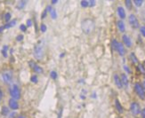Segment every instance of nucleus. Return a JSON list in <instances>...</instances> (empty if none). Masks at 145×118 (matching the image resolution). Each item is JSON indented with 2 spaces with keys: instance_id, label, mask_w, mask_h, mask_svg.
Masks as SVG:
<instances>
[{
  "instance_id": "f257e3e1",
  "label": "nucleus",
  "mask_w": 145,
  "mask_h": 118,
  "mask_svg": "<svg viewBox=\"0 0 145 118\" xmlns=\"http://www.w3.org/2000/svg\"><path fill=\"white\" fill-rule=\"evenodd\" d=\"M95 28V24L94 21L92 20V19H86L82 21L81 23V28L82 31L85 33V34H90L94 31Z\"/></svg>"
},
{
  "instance_id": "f03ea898",
  "label": "nucleus",
  "mask_w": 145,
  "mask_h": 118,
  "mask_svg": "<svg viewBox=\"0 0 145 118\" xmlns=\"http://www.w3.org/2000/svg\"><path fill=\"white\" fill-rule=\"evenodd\" d=\"M9 92H10V95H11V97L13 98V99H19L20 98V91L19 89V87H18L16 84H13V85H12L10 87L9 89Z\"/></svg>"
},
{
  "instance_id": "7ed1b4c3",
  "label": "nucleus",
  "mask_w": 145,
  "mask_h": 118,
  "mask_svg": "<svg viewBox=\"0 0 145 118\" xmlns=\"http://www.w3.org/2000/svg\"><path fill=\"white\" fill-rule=\"evenodd\" d=\"M34 56L36 59L41 60L44 56V50L40 45H37L34 48Z\"/></svg>"
},
{
  "instance_id": "20e7f679",
  "label": "nucleus",
  "mask_w": 145,
  "mask_h": 118,
  "mask_svg": "<svg viewBox=\"0 0 145 118\" xmlns=\"http://www.w3.org/2000/svg\"><path fill=\"white\" fill-rule=\"evenodd\" d=\"M134 91H135L136 94H137L141 99H145L144 89L142 88V86L139 83H136V84H134Z\"/></svg>"
},
{
  "instance_id": "39448f33",
  "label": "nucleus",
  "mask_w": 145,
  "mask_h": 118,
  "mask_svg": "<svg viewBox=\"0 0 145 118\" xmlns=\"http://www.w3.org/2000/svg\"><path fill=\"white\" fill-rule=\"evenodd\" d=\"M2 79H3L5 84H10L12 82V80H13V75H12L10 71L4 72L2 74Z\"/></svg>"
},
{
  "instance_id": "423d86ee",
  "label": "nucleus",
  "mask_w": 145,
  "mask_h": 118,
  "mask_svg": "<svg viewBox=\"0 0 145 118\" xmlns=\"http://www.w3.org/2000/svg\"><path fill=\"white\" fill-rule=\"evenodd\" d=\"M128 21H129V23H130V25H131L132 28H139V21H138V20L135 15L131 14V15L129 16V18H128Z\"/></svg>"
},
{
  "instance_id": "0eeeda50",
  "label": "nucleus",
  "mask_w": 145,
  "mask_h": 118,
  "mask_svg": "<svg viewBox=\"0 0 145 118\" xmlns=\"http://www.w3.org/2000/svg\"><path fill=\"white\" fill-rule=\"evenodd\" d=\"M130 110L133 114H134V115H137L139 113L141 112V107H140V105L138 104V103L136 102H134L131 104V107H130Z\"/></svg>"
},
{
  "instance_id": "6e6552de",
  "label": "nucleus",
  "mask_w": 145,
  "mask_h": 118,
  "mask_svg": "<svg viewBox=\"0 0 145 118\" xmlns=\"http://www.w3.org/2000/svg\"><path fill=\"white\" fill-rule=\"evenodd\" d=\"M30 67L33 68V70H34L36 73H43V68H41L40 66L37 65L34 61H30Z\"/></svg>"
},
{
  "instance_id": "1a4fd4ad",
  "label": "nucleus",
  "mask_w": 145,
  "mask_h": 118,
  "mask_svg": "<svg viewBox=\"0 0 145 118\" xmlns=\"http://www.w3.org/2000/svg\"><path fill=\"white\" fill-rule=\"evenodd\" d=\"M122 39H123V42H124V43L126 45V47L130 48V47L132 46V41H131L130 37L128 36L127 35H124V36H122Z\"/></svg>"
},
{
  "instance_id": "9d476101",
  "label": "nucleus",
  "mask_w": 145,
  "mask_h": 118,
  "mask_svg": "<svg viewBox=\"0 0 145 118\" xmlns=\"http://www.w3.org/2000/svg\"><path fill=\"white\" fill-rule=\"evenodd\" d=\"M9 107H10V108H12L13 110H16V109H18V107H19V104H18V102L15 100V99H9Z\"/></svg>"
},
{
  "instance_id": "9b49d317",
  "label": "nucleus",
  "mask_w": 145,
  "mask_h": 118,
  "mask_svg": "<svg viewBox=\"0 0 145 118\" xmlns=\"http://www.w3.org/2000/svg\"><path fill=\"white\" fill-rule=\"evenodd\" d=\"M116 51L119 53V54L120 56H124L126 53V50H125V47H124V45H122L121 43H118V47H117V50Z\"/></svg>"
},
{
  "instance_id": "f8f14e48",
  "label": "nucleus",
  "mask_w": 145,
  "mask_h": 118,
  "mask_svg": "<svg viewBox=\"0 0 145 118\" xmlns=\"http://www.w3.org/2000/svg\"><path fill=\"white\" fill-rule=\"evenodd\" d=\"M114 82H115L116 85H117V87L119 89H121L122 87H123V84H122V83H121V79H120V77L117 74L114 75Z\"/></svg>"
},
{
  "instance_id": "ddd939ff",
  "label": "nucleus",
  "mask_w": 145,
  "mask_h": 118,
  "mask_svg": "<svg viewBox=\"0 0 145 118\" xmlns=\"http://www.w3.org/2000/svg\"><path fill=\"white\" fill-rule=\"evenodd\" d=\"M15 24H16V20H12V21H10L9 23H6L5 25H4L3 27H0V32H1V31L3 30H5V28H12V27H13Z\"/></svg>"
},
{
  "instance_id": "4468645a",
  "label": "nucleus",
  "mask_w": 145,
  "mask_h": 118,
  "mask_svg": "<svg viewBox=\"0 0 145 118\" xmlns=\"http://www.w3.org/2000/svg\"><path fill=\"white\" fill-rule=\"evenodd\" d=\"M118 13H119V16L121 19H125L126 18V12L125 9L121 6H119L118 7Z\"/></svg>"
},
{
  "instance_id": "2eb2a0df",
  "label": "nucleus",
  "mask_w": 145,
  "mask_h": 118,
  "mask_svg": "<svg viewBox=\"0 0 145 118\" xmlns=\"http://www.w3.org/2000/svg\"><path fill=\"white\" fill-rule=\"evenodd\" d=\"M46 10H47V11L50 12V14H51V16H52V19H56V18H57V13H56V11H55V9L52 8L51 6H47Z\"/></svg>"
},
{
  "instance_id": "dca6fc26",
  "label": "nucleus",
  "mask_w": 145,
  "mask_h": 118,
  "mask_svg": "<svg viewBox=\"0 0 145 118\" xmlns=\"http://www.w3.org/2000/svg\"><path fill=\"white\" fill-rule=\"evenodd\" d=\"M120 79H121V83L122 84H123L124 86H128V78L127 76H126L125 74H122L121 75V77H120Z\"/></svg>"
},
{
  "instance_id": "f3484780",
  "label": "nucleus",
  "mask_w": 145,
  "mask_h": 118,
  "mask_svg": "<svg viewBox=\"0 0 145 118\" xmlns=\"http://www.w3.org/2000/svg\"><path fill=\"white\" fill-rule=\"evenodd\" d=\"M118 28H119V31H121V32H124V31L126 30L125 24H124V22L122 21V20H119V21H118Z\"/></svg>"
},
{
  "instance_id": "a211bd4d",
  "label": "nucleus",
  "mask_w": 145,
  "mask_h": 118,
  "mask_svg": "<svg viewBox=\"0 0 145 118\" xmlns=\"http://www.w3.org/2000/svg\"><path fill=\"white\" fill-rule=\"evenodd\" d=\"M115 105H116V107H117V110L119 112V113H123V107H122L121 104L119 103V101L118 100V99H116L115 100Z\"/></svg>"
},
{
  "instance_id": "6ab92c4d",
  "label": "nucleus",
  "mask_w": 145,
  "mask_h": 118,
  "mask_svg": "<svg viewBox=\"0 0 145 118\" xmlns=\"http://www.w3.org/2000/svg\"><path fill=\"white\" fill-rule=\"evenodd\" d=\"M8 113H9V109L7 108L6 107H2V110H1V114L3 115H8Z\"/></svg>"
},
{
  "instance_id": "aec40b11",
  "label": "nucleus",
  "mask_w": 145,
  "mask_h": 118,
  "mask_svg": "<svg viewBox=\"0 0 145 118\" xmlns=\"http://www.w3.org/2000/svg\"><path fill=\"white\" fill-rule=\"evenodd\" d=\"M125 3H126V6L128 8V10H131V8H132V1H130V0H126Z\"/></svg>"
},
{
  "instance_id": "412c9836",
  "label": "nucleus",
  "mask_w": 145,
  "mask_h": 118,
  "mask_svg": "<svg viewBox=\"0 0 145 118\" xmlns=\"http://www.w3.org/2000/svg\"><path fill=\"white\" fill-rule=\"evenodd\" d=\"M131 59H132V61H133V63H137L138 62V60H137V58H136V56L134 55V53H131Z\"/></svg>"
},
{
  "instance_id": "4be33fe9",
  "label": "nucleus",
  "mask_w": 145,
  "mask_h": 118,
  "mask_svg": "<svg viewBox=\"0 0 145 118\" xmlns=\"http://www.w3.org/2000/svg\"><path fill=\"white\" fill-rule=\"evenodd\" d=\"M134 3L136 6H141L143 4V1H142V0H134Z\"/></svg>"
},
{
  "instance_id": "5701e85b",
  "label": "nucleus",
  "mask_w": 145,
  "mask_h": 118,
  "mask_svg": "<svg viewBox=\"0 0 145 118\" xmlns=\"http://www.w3.org/2000/svg\"><path fill=\"white\" fill-rule=\"evenodd\" d=\"M10 19H11V13H10V12L5 13V21H9Z\"/></svg>"
},
{
  "instance_id": "b1692460",
  "label": "nucleus",
  "mask_w": 145,
  "mask_h": 118,
  "mask_svg": "<svg viewBox=\"0 0 145 118\" xmlns=\"http://www.w3.org/2000/svg\"><path fill=\"white\" fill-rule=\"evenodd\" d=\"M118 43H119V42H118L117 40H114L112 41V47H113V49L114 50H117V47H118Z\"/></svg>"
},
{
  "instance_id": "393cba45",
  "label": "nucleus",
  "mask_w": 145,
  "mask_h": 118,
  "mask_svg": "<svg viewBox=\"0 0 145 118\" xmlns=\"http://www.w3.org/2000/svg\"><path fill=\"white\" fill-rule=\"evenodd\" d=\"M6 50H7V46H6V45H5V46H4V48H3V50H2V53H3V55L5 56V57H7Z\"/></svg>"
},
{
  "instance_id": "a878e982",
  "label": "nucleus",
  "mask_w": 145,
  "mask_h": 118,
  "mask_svg": "<svg viewBox=\"0 0 145 118\" xmlns=\"http://www.w3.org/2000/svg\"><path fill=\"white\" fill-rule=\"evenodd\" d=\"M81 6L82 7H87L88 1H86V0H83V1H81Z\"/></svg>"
},
{
  "instance_id": "bb28decb",
  "label": "nucleus",
  "mask_w": 145,
  "mask_h": 118,
  "mask_svg": "<svg viewBox=\"0 0 145 118\" xmlns=\"http://www.w3.org/2000/svg\"><path fill=\"white\" fill-rule=\"evenodd\" d=\"M25 4H26V1H20V4L18 5V8H19V9H20V8H22L24 5H25Z\"/></svg>"
},
{
  "instance_id": "cd10ccee",
  "label": "nucleus",
  "mask_w": 145,
  "mask_h": 118,
  "mask_svg": "<svg viewBox=\"0 0 145 118\" xmlns=\"http://www.w3.org/2000/svg\"><path fill=\"white\" fill-rule=\"evenodd\" d=\"M140 31H141V33H142V36L145 37V26L141 27V28H140Z\"/></svg>"
},
{
  "instance_id": "c85d7f7f",
  "label": "nucleus",
  "mask_w": 145,
  "mask_h": 118,
  "mask_svg": "<svg viewBox=\"0 0 145 118\" xmlns=\"http://www.w3.org/2000/svg\"><path fill=\"white\" fill-rule=\"evenodd\" d=\"M51 77L53 78V79H55V78L57 77V73L55 71H52L51 72Z\"/></svg>"
},
{
  "instance_id": "c756f323",
  "label": "nucleus",
  "mask_w": 145,
  "mask_h": 118,
  "mask_svg": "<svg viewBox=\"0 0 145 118\" xmlns=\"http://www.w3.org/2000/svg\"><path fill=\"white\" fill-rule=\"evenodd\" d=\"M30 80H31L32 83H38V77H37L36 76H32L31 78H30Z\"/></svg>"
},
{
  "instance_id": "7c9ffc66",
  "label": "nucleus",
  "mask_w": 145,
  "mask_h": 118,
  "mask_svg": "<svg viewBox=\"0 0 145 118\" xmlns=\"http://www.w3.org/2000/svg\"><path fill=\"white\" fill-rule=\"evenodd\" d=\"M40 30L42 32H45V30H46V26H45V24H42L41 25V27H40Z\"/></svg>"
},
{
  "instance_id": "2f4dec72",
  "label": "nucleus",
  "mask_w": 145,
  "mask_h": 118,
  "mask_svg": "<svg viewBox=\"0 0 145 118\" xmlns=\"http://www.w3.org/2000/svg\"><path fill=\"white\" fill-rule=\"evenodd\" d=\"M20 30H22V31H26V30H27V27L25 26V25H23V24L20 25Z\"/></svg>"
},
{
  "instance_id": "473e14b6",
  "label": "nucleus",
  "mask_w": 145,
  "mask_h": 118,
  "mask_svg": "<svg viewBox=\"0 0 145 118\" xmlns=\"http://www.w3.org/2000/svg\"><path fill=\"white\" fill-rule=\"evenodd\" d=\"M95 5V1L92 0V1H88V6H94Z\"/></svg>"
},
{
  "instance_id": "72a5a7b5",
  "label": "nucleus",
  "mask_w": 145,
  "mask_h": 118,
  "mask_svg": "<svg viewBox=\"0 0 145 118\" xmlns=\"http://www.w3.org/2000/svg\"><path fill=\"white\" fill-rule=\"evenodd\" d=\"M22 39H23V36H22V35H20V36H17V38H16V40L17 41H22Z\"/></svg>"
},
{
  "instance_id": "f704fd0d",
  "label": "nucleus",
  "mask_w": 145,
  "mask_h": 118,
  "mask_svg": "<svg viewBox=\"0 0 145 118\" xmlns=\"http://www.w3.org/2000/svg\"><path fill=\"white\" fill-rule=\"evenodd\" d=\"M139 68H140L141 71H142V73H145V69H144V68L142 67V65H140V66H139Z\"/></svg>"
},
{
  "instance_id": "c9c22d12",
  "label": "nucleus",
  "mask_w": 145,
  "mask_h": 118,
  "mask_svg": "<svg viewBox=\"0 0 145 118\" xmlns=\"http://www.w3.org/2000/svg\"><path fill=\"white\" fill-rule=\"evenodd\" d=\"M27 25H28V26H31V25H32L31 20H27Z\"/></svg>"
},
{
  "instance_id": "e433bc0d",
  "label": "nucleus",
  "mask_w": 145,
  "mask_h": 118,
  "mask_svg": "<svg viewBox=\"0 0 145 118\" xmlns=\"http://www.w3.org/2000/svg\"><path fill=\"white\" fill-rule=\"evenodd\" d=\"M61 115H63V108L60 110L59 112V115H58V118H61Z\"/></svg>"
},
{
  "instance_id": "4c0bfd02",
  "label": "nucleus",
  "mask_w": 145,
  "mask_h": 118,
  "mask_svg": "<svg viewBox=\"0 0 145 118\" xmlns=\"http://www.w3.org/2000/svg\"><path fill=\"white\" fill-rule=\"evenodd\" d=\"M142 118H145V108L142 109Z\"/></svg>"
},
{
  "instance_id": "58836bf2",
  "label": "nucleus",
  "mask_w": 145,
  "mask_h": 118,
  "mask_svg": "<svg viewBox=\"0 0 145 118\" xmlns=\"http://www.w3.org/2000/svg\"><path fill=\"white\" fill-rule=\"evenodd\" d=\"M46 12H47V10L45 9V11L44 12H43V14H42V18H43V19H44V18L45 17V14H46Z\"/></svg>"
},
{
  "instance_id": "ea45409f",
  "label": "nucleus",
  "mask_w": 145,
  "mask_h": 118,
  "mask_svg": "<svg viewBox=\"0 0 145 118\" xmlns=\"http://www.w3.org/2000/svg\"><path fill=\"white\" fill-rule=\"evenodd\" d=\"M2 98H3V92H2L1 89H0V101H1Z\"/></svg>"
},
{
  "instance_id": "a19ab883",
  "label": "nucleus",
  "mask_w": 145,
  "mask_h": 118,
  "mask_svg": "<svg viewBox=\"0 0 145 118\" xmlns=\"http://www.w3.org/2000/svg\"><path fill=\"white\" fill-rule=\"evenodd\" d=\"M14 116H15V113H13L10 115V118H14Z\"/></svg>"
},
{
  "instance_id": "79ce46f5",
  "label": "nucleus",
  "mask_w": 145,
  "mask_h": 118,
  "mask_svg": "<svg viewBox=\"0 0 145 118\" xmlns=\"http://www.w3.org/2000/svg\"><path fill=\"white\" fill-rule=\"evenodd\" d=\"M124 68H125V69L126 70V71L128 72V73H130V70H129V68H128L127 67H126V66H125V67H124Z\"/></svg>"
},
{
  "instance_id": "37998d69",
  "label": "nucleus",
  "mask_w": 145,
  "mask_h": 118,
  "mask_svg": "<svg viewBox=\"0 0 145 118\" xmlns=\"http://www.w3.org/2000/svg\"><path fill=\"white\" fill-rule=\"evenodd\" d=\"M52 3H53V4H57L58 0H53V1H52Z\"/></svg>"
},
{
  "instance_id": "c03bdc74",
  "label": "nucleus",
  "mask_w": 145,
  "mask_h": 118,
  "mask_svg": "<svg viewBox=\"0 0 145 118\" xmlns=\"http://www.w3.org/2000/svg\"><path fill=\"white\" fill-rule=\"evenodd\" d=\"M142 88H143V89H145V81H144V82H143V84H142Z\"/></svg>"
},
{
  "instance_id": "a18cd8bd",
  "label": "nucleus",
  "mask_w": 145,
  "mask_h": 118,
  "mask_svg": "<svg viewBox=\"0 0 145 118\" xmlns=\"http://www.w3.org/2000/svg\"><path fill=\"white\" fill-rule=\"evenodd\" d=\"M18 118H25V117H24V116H23V115H20V116H19V117H18Z\"/></svg>"
}]
</instances>
